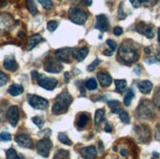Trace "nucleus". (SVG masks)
<instances>
[{
    "label": "nucleus",
    "instance_id": "1",
    "mask_svg": "<svg viewBox=\"0 0 160 159\" xmlns=\"http://www.w3.org/2000/svg\"><path fill=\"white\" fill-rule=\"evenodd\" d=\"M72 101H73V97L68 93V92L66 91L62 92L55 98V101L51 109L52 113L54 115H60L67 112V110L70 107Z\"/></svg>",
    "mask_w": 160,
    "mask_h": 159
},
{
    "label": "nucleus",
    "instance_id": "2",
    "mask_svg": "<svg viewBox=\"0 0 160 159\" xmlns=\"http://www.w3.org/2000/svg\"><path fill=\"white\" fill-rule=\"evenodd\" d=\"M118 54H119L120 59L127 64L134 63L138 58V54L137 50L134 47H132L128 44H122L121 47L119 48Z\"/></svg>",
    "mask_w": 160,
    "mask_h": 159
},
{
    "label": "nucleus",
    "instance_id": "3",
    "mask_svg": "<svg viewBox=\"0 0 160 159\" xmlns=\"http://www.w3.org/2000/svg\"><path fill=\"white\" fill-rule=\"evenodd\" d=\"M137 113L141 119H150L155 114L154 105L148 100H142L137 109Z\"/></svg>",
    "mask_w": 160,
    "mask_h": 159
},
{
    "label": "nucleus",
    "instance_id": "4",
    "mask_svg": "<svg viewBox=\"0 0 160 159\" xmlns=\"http://www.w3.org/2000/svg\"><path fill=\"white\" fill-rule=\"evenodd\" d=\"M68 14L70 20L77 25H83L88 20V14L80 8H71Z\"/></svg>",
    "mask_w": 160,
    "mask_h": 159
},
{
    "label": "nucleus",
    "instance_id": "5",
    "mask_svg": "<svg viewBox=\"0 0 160 159\" xmlns=\"http://www.w3.org/2000/svg\"><path fill=\"white\" fill-rule=\"evenodd\" d=\"M28 102L32 107L38 110H45L48 107V104H49L47 99L40 97V96L36 94L28 95Z\"/></svg>",
    "mask_w": 160,
    "mask_h": 159
},
{
    "label": "nucleus",
    "instance_id": "6",
    "mask_svg": "<svg viewBox=\"0 0 160 159\" xmlns=\"http://www.w3.org/2000/svg\"><path fill=\"white\" fill-rule=\"evenodd\" d=\"M37 82L39 87H43L44 89H47V91H53L58 85V81L56 79L48 78L46 76L40 75V74L38 76V78L37 79Z\"/></svg>",
    "mask_w": 160,
    "mask_h": 159
},
{
    "label": "nucleus",
    "instance_id": "7",
    "mask_svg": "<svg viewBox=\"0 0 160 159\" xmlns=\"http://www.w3.org/2000/svg\"><path fill=\"white\" fill-rule=\"evenodd\" d=\"M44 70L48 73H53V74H57L60 73L63 69L61 62L57 59H53V58H47L44 61V65H43Z\"/></svg>",
    "mask_w": 160,
    "mask_h": 159
},
{
    "label": "nucleus",
    "instance_id": "8",
    "mask_svg": "<svg viewBox=\"0 0 160 159\" xmlns=\"http://www.w3.org/2000/svg\"><path fill=\"white\" fill-rule=\"evenodd\" d=\"M52 142L48 139H42L40 140L38 143H37V149L39 155H41L44 158H47L49 156L50 153V149L52 147Z\"/></svg>",
    "mask_w": 160,
    "mask_h": 159
},
{
    "label": "nucleus",
    "instance_id": "9",
    "mask_svg": "<svg viewBox=\"0 0 160 159\" xmlns=\"http://www.w3.org/2000/svg\"><path fill=\"white\" fill-rule=\"evenodd\" d=\"M6 118L8 119L10 125L12 127H16L20 119V112H19V107L16 105H13L8 108L6 112Z\"/></svg>",
    "mask_w": 160,
    "mask_h": 159
},
{
    "label": "nucleus",
    "instance_id": "10",
    "mask_svg": "<svg viewBox=\"0 0 160 159\" xmlns=\"http://www.w3.org/2000/svg\"><path fill=\"white\" fill-rule=\"evenodd\" d=\"M137 31L145 36L148 38H152L154 37V27L151 24H147L144 22H141L137 25Z\"/></svg>",
    "mask_w": 160,
    "mask_h": 159
},
{
    "label": "nucleus",
    "instance_id": "11",
    "mask_svg": "<svg viewBox=\"0 0 160 159\" xmlns=\"http://www.w3.org/2000/svg\"><path fill=\"white\" fill-rule=\"evenodd\" d=\"M15 142L21 147L30 148V149L33 147V142L32 140V137L27 134H18L15 137Z\"/></svg>",
    "mask_w": 160,
    "mask_h": 159
},
{
    "label": "nucleus",
    "instance_id": "12",
    "mask_svg": "<svg viewBox=\"0 0 160 159\" xmlns=\"http://www.w3.org/2000/svg\"><path fill=\"white\" fill-rule=\"evenodd\" d=\"M55 57H56L57 60H59L60 62H65V63H68L70 62V57L72 56V49L71 48H61V49H57L54 52Z\"/></svg>",
    "mask_w": 160,
    "mask_h": 159
},
{
    "label": "nucleus",
    "instance_id": "13",
    "mask_svg": "<svg viewBox=\"0 0 160 159\" xmlns=\"http://www.w3.org/2000/svg\"><path fill=\"white\" fill-rule=\"evenodd\" d=\"M95 29L99 30L100 32H104L109 30V22L107 17L104 14L96 16V23H95Z\"/></svg>",
    "mask_w": 160,
    "mask_h": 159
},
{
    "label": "nucleus",
    "instance_id": "14",
    "mask_svg": "<svg viewBox=\"0 0 160 159\" xmlns=\"http://www.w3.org/2000/svg\"><path fill=\"white\" fill-rule=\"evenodd\" d=\"M136 134L140 142H145L149 140L150 137V131L147 126H137L136 128Z\"/></svg>",
    "mask_w": 160,
    "mask_h": 159
},
{
    "label": "nucleus",
    "instance_id": "15",
    "mask_svg": "<svg viewBox=\"0 0 160 159\" xmlns=\"http://www.w3.org/2000/svg\"><path fill=\"white\" fill-rule=\"evenodd\" d=\"M3 66L6 70L11 71V72H15L18 69V64L16 62L15 57L13 55H8L4 58V62H3Z\"/></svg>",
    "mask_w": 160,
    "mask_h": 159
},
{
    "label": "nucleus",
    "instance_id": "16",
    "mask_svg": "<svg viewBox=\"0 0 160 159\" xmlns=\"http://www.w3.org/2000/svg\"><path fill=\"white\" fill-rule=\"evenodd\" d=\"M88 54V47H81V48H74L72 49V56L77 59L79 62L82 61Z\"/></svg>",
    "mask_w": 160,
    "mask_h": 159
},
{
    "label": "nucleus",
    "instance_id": "17",
    "mask_svg": "<svg viewBox=\"0 0 160 159\" xmlns=\"http://www.w3.org/2000/svg\"><path fill=\"white\" fill-rule=\"evenodd\" d=\"M97 79L99 81L100 86L104 87H109L111 85V82H112V78H111V76L105 72H99L97 74Z\"/></svg>",
    "mask_w": 160,
    "mask_h": 159
},
{
    "label": "nucleus",
    "instance_id": "18",
    "mask_svg": "<svg viewBox=\"0 0 160 159\" xmlns=\"http://www.w3.org/2000/svg\"><path fill=\"white\" fill-rule=\"evenodd\" d=\"M81 153L83 157V159H94L97 155V150L93 146L87 147L82 148Z\"/></svg>",
    "mask_w": 160,
    "mask_h": 159
},
{
    "label": "nucleus",
    "instance_id": "19",
    "mask_svg": "<svg viewBox=\"0 0 160 159\" xmlns=\"http://www.w3.org/2000/svg\"><path fill=\"white\" fill-rule=\"evenodd\" d=\"M41 41H43V38L41 37L39 34H33V36L30 37L28 38V45H27V49L28 50H32L36 47L38 43H40Z\"/></svg>",
    "mask_w": 160,
    "mask_h": 159
},
{
    "label": "nucleus",
    "instance_id": "20",
    "mask_svg": "<svg viewBox=\"0 0 160 159\" xmlns=\"http://www.w3.org/2000/svg\"><path fill=\"white\" fill-rule=\"evenodd\" d=\"M138 87L140 89V92L143 94H148L152 91V87H153V85L152 82L149 81H142L140 82L138 84Z\"/></svg>",
    "mask_w": 160,
    "mask_h": 159
},
{
    "label": "nucleus",
    "instance_id": "21",
    "mask_svg": "<svg viewBox=\"0 0 160 159\" xmlns=\"http://www.w3.org/2000/svg\"><path fill=\"white\" fill-rule=\"evenodd\" d=\"M23 92H24V87L18 84H13L8 88V93L11 94L12 96H18L20 94H22Z\"/></svg>",
    "mask_w": 160,
    "mask_h": 159
},
{
    "label": "nucleus",
    "instance_id": "22",
    "mask_svg": "<svg viewBox=\"0 0 160 159\" xmlns=\"http://www.w3.org/2000/svg\"><path fill=\"white\" fill-rule=\"evenodd\" d=\"M88 121H89V116L86 113H81L78 117V120L76 124H77V127L79 129H82L88 125Z\"/></svg>",
    "mask_w": 160,
    "mask_h": 159
},
{
    "label": "nucleus",
    "instance_id": "23",
    "mask_svg": "<svg viewBox=\"0 0 160 159\" xmlns=\"http://www.w3.org/2000/svg\"><path fill=\"white\" fill-rule=\"evenodd\" d=\"M107 104L109 106V108L111 109V111L113 113H120L122 111V108H121V103L118 101V100H110L107 102Z\"/></svg>",
    "mask_w": 160,
    "mask_h": 159
},
{
    "label": "nucleus",
    "instance_id": "24",
    "mask_svg": "<svg viewBox=\"0 0 160 159\" xmlns=\"http://www.w3.org/2000/svg\"><path fill=\"white\" fill-rule=\"evenodd\" d=\"M127 87L126 80H115V89L117 92L123 93Z\"/></svg>",
    "mask_w": 160,
    "mask_h": 159
},
{
    "label": "nucleus",
    "instance_id": "25",
    "mask_svg": "<svg viewBox=\"0 0 160 159\" xmlns=\"http://www.w3.org/2000/svg\"><path fill=\"white\" fill-rule=\"evenodd\" d=\"M134 97H135L134 91L132 88L128 89V92H126V94H125V96H124V104H125V106H127V107L130 106L131 102H132V100L134 99Z\"/></svg>",
    "mask_w": 160,
    "mask_h": 159
},
{
    "label": "nucleus",
    "instance_id": "26",
    "mask_svg": "<svg viewBox=\"0 0 160 159\" xmlns=\"http://www.w3.org/2000/svg\"><path fill=\"white\" fill-rule=\"evenodd\" d=\"M104 114H105V111L103 109H97L95 112V116H94V124L96 126H98L99 124L102 122L103 118H104Z\"/></svg>",
    "mask_w": 160,
    "mask_h": 159
},
{
    "label": "nucleus",
    "instance_id": "27",
    "mask_svg": "<svg viewBox=\"0 0 160 159\" xmlns=\"http://www.w3.org/2000/svg\"><path fill=\"white\" fill-rule=\"evenodd\" d=\"M6 157L7 159H24L23 155H19L14 148H9L6 151Z\"/></svg>",
    "mask_w": 160,
    "mask_h": 159
},
{
    "label": "nucleus",
    "instance_id": "28",
    "mask_svg": "<svg viewBox=\"0 0 160 159\" xmlns=\"http://www.w3.org/2000/svg\"><path fill=\"white\" fill-rule=\"evenodd\" d=\"M27 7L32 15H37L38 14V8H37V5L34 4L33 0H27Z\"/></svg>",
    "mask_w": 160,
    "mask_h": 159
},
{
    "label": "nucleus",
    "instance_id": "29",
    "mask_svg": "<svg viewBox=\"0 0 160 159\" xmlns=\"http://www.w3.org/2000/svg\"><path fill=\"white\" fill-rule=\"evenodd\" d=\"M58 140L60 141V142L66 144V146H72L71 140L69 139L68 136L66 134H64V133H59V135H58Z\"/></svg>",
    "mask_w": 160,
    "mask_h": 159
},
{
    "label": "nucleus",
    "instance_id": "30",
    "mask_svg": "<svg viewBox=\"0 0 160 159\" xmlns=\"http://www.w3.org/2000/svg\"><path fill=\"white\" fill-rule=\"evenodd\" d=\"M69 156V151L65 149H59L54 155L53 159H66Z\"/></svg>",
    "mask_w": 160,
    "mask_h": 159
},
{
    "label": "nucleus",
    "instance_id": "31",
    "mask_svg": "<svg viewBox=\"0 0 160 159\" xmlns=\"http://www.w3.org/2000/svg\"><path fill=\"white\" fill-rule=\"evenodd\" d=\"M86 87L89 89V91H95L97 88V82L95 79L92 78V79H88L86 82Z\"/></svg>",
    "mask_w": 160,
    "mask_h": 159
},
{
    "label": "nucleus",
    "instance_id": "32",
    "mask_svg": "<svg viewBox=\"0 0 160 159\" xmlns=\"http://www.w3.org/2000/svg\"><path fill=\"white\" fill-rule=\"evenodd\" d=\"M38 1L42 5V7L46 10H50L53 7V3L51 0H38Z\"/></svg>",
    "mask_w": 160,
    "mask_h": 159
},
{
    "label": "nucleus",
    "instance_id": "33",
    "mask_svg": "<svg viewBox=\"0 0 160 159\" xmlns=\"http://www.w3.org/2000/svg\"><path fill=\"white\" fill-rule=\"evenodd\" d=\"M119 116H120V119H121V121L123 123H125V124H129L130 123V116L126 111L122 110V111L119 113Z\"/></svg>",
    "mask_w": 160,
    "mask_h": 159
},
{
    "label": "nucleus",
    "instance_id": "34",
    "mask_svg": "<svg viewBox=\"0 0 160 159\" xmlns=\"http://www.w3.org/2000/svg\"><path fill=\"white\" fill-rule=\"evenodd\" d=\"M153 103L154 105H156L160 109V87L157 88V91L153 95Z\"/></svg>",
    "mask_w": 160,
    "mask_h": 159
},
{
    "label": "nucleus",
    "instance_id": "35",
    "mask_svg": "<svg viewBox=\"0 0 160 159\" xmlns=\"http://www.w3.org/2000/svg\"><path fill=\"white\" fill-rule=\"evenodd\" d=\"M57 27H58L57 21H49V22L47 23V29L49 32H54L57 29Z\"/></svg>",
    "mask_w": 160,
    "mask_h": 159
},
{
    "label": "nucleus",
    "instance_id": "36",
    "mask_svg": "<svg viewBox=\"0 0 160 159\" xmlns=\"http://www.w3.org/2000/svg\"><path fill=\"white\" fill-rule=\"evenodd\" d=\"M32 122L36 124V125L39 129H41V128L43 127V125H44V120L41 119L40 117H33V118H32Z\"/></svg>",
    "mask_w": 160,
    "mask_h": 159
},
{
    "label": "nucleus",
    "instance_id": "37",
    "mask_svg": "<svg viewBox=\"0 0 160 159\" xmlns=\"http://www.w3.org/2000/svg\"><path fill=\"white\" fill-rule=\"evenodd\" d=\"M9 78H8V76H7L5 73L1 72L0 71V87H2L4 86L5 84H7V82H8Z\"/></svg>",
    "mask_w": 160,
    "mask_h": 159
},
{
    "label": "nucleus",
    "instance_id": "38",
    "mask_svg": "<svg viewBox=\"0 0 160 159\" xmlns=\"http://www.w3.org/2000/svg\"><path fill=\"white\" fill-rule=\"evenodd\" d=\"M0 140H2L4 142H9L12 140V137L9 133H7V132H3L0 134Z\"/></svg>",
    "mask_w": 160,
    "mask_h": 159
},
{
    "label": "nucleus",
    "instance_id": "39",
    "mask_svg": "<svg viewBox=\"0 0 160 159\" xmlns=\"http://www.w3.org/2000/svg\"><path fill=\"white\" fill-rule=\"evenodd\" d=\"M106 44L110 47V50H112L113 52L115 51V49L117 48V43L115 42V40H112V39H107V40H106Z\"/></svg>",
    "mask_w": 160,
    "mask_h": 159
},
{
    "label": "nucleus",
    "instance_id": "40",
    "mask_svg": "<svg viewBox=\"0 0 160 159\" xmlns=\"http://www.w3.org/2000/svg\"><path fill=\"white\" fill-rule=\"evenodd\" d=\"M99 59H95L93 62H92V64H90L88 67V72H92V71H93L94 70V69L97 67V66H98V64H99Z\"/></svg>",
    "mask_w": 160,
    "mask_h": 159
},
{
    "label": "nucleus",
    "instance_id": "41",
    "mask_svg": "<svg viewBox=\"0 0 160 159\" xmlns=\"http://www.w3.org/2000/svg\"><path fill=\"white\" fill-rule=\"evenodd\" d=\"M113 32H114L115 36L119 37V36H121V34L123 33V29H122L121 27H115L114 30H113Z\"/></svg>",
    "mask_w": 160,
    "mask_h": 159
},
{
    "label": "nucleus",
    "instance_id": "42",
    "mask_svg": "<svg viewBox=\"0 0 160 159\" xmlns=\"http://www.w3.org/2000/svg\"><path fill=\"white\" fill-rule=\"evenodd\" d=\"M157 1L158 0H142V3H143L147 6H152V5H154Z\"/></svg>",
    "mask_w": 160,
    "mask_h": 159
},
{
    "label": "nucleus",
    "instance_id": "43",
    "mask_svg": "<svg viewBox=\"0 0 160 159\" xmlns=\"http://www.w3.org/2000/svg\"><path fill=\"white\" fill-rule=\"evenodd\" d=\"M130 2L135 8H138L142 5V0H130Z\"/></svg>",
    "mask_w": 160,
    "mask_h": 159
},
{
    "label": "nucleus",
    "instance_id": "44",
    "mask_svg": "<svg viewBox=\"0 0 160 159\" xmlns=\"http://www.w3.org/2000/svg\"><path fill=\"white\" fill-rule=\"evenodd\" d=\"M118 17H119V19H125L127 16H126V14H124V12H123V10H122V4L120 5V7H119V13H118Z\"/></svg>",
    "mask_w": 160,
    "mask_h": 159
},
{
    "label": "nucleus",
    "instance_id": "45",
    "mask_svg": "<svg viewBox=\"0 0 160 159\" xmlns=\"http://www.w3.org/2000/svg\"><path fill=\"white\" fill-rule=\"evenodd\" d=\"M38 76H39V74L37 71H32V78L33 80H37L38 78Z\"/></svg>",
    "mask_w": 160,
    "mask_h": 159
},
{
    "label": "nucleus",
    "instance_id": "46",
    "mask_svg": "<svg viewBox=\"0 0 160 159\" xmlns=\"http://www.w3.org/2000/svg\"><path fill=\"white\" fill-rule=\"evenodd\" d=\"M105 132L106 133H111V132H112V127H111L110 124H106V125H105Z\"/></svg>",
    "mask_w": 160,
    "mask_h": 159
},
{
    "label": "nucleus",
    "instance_id": "47",
    "mask_svg": "<svg viewBox=\"0 0 160 159\" xmlns=\"http://www.w3.org/2000/svg\"><path fill=\"white\" fill-rule=\"evenodd\" d=\"M134 71H135V73H136L137 75H140V74H141V66H140V65L136 66L135 69H134Z\"/></svg>",
    "mask_w": 160,
    "mask_h": 159
},
{
    "label": "nucleus",
    "instance_id": "48",
    "mask_svg": "<svg viewBox=\"0 0 160 159\" xmlns=\"http://www.w3.org/2000/svg\"><path fill=\"white\" fill-rule=\"evenodd\" d=\"M103 54L106 55V56H112L113 51L112 50H105V51H103Z\"/></svg>",
    "mask_w": 160,
    "mask_h": 159
},
{
    "label": "nucleus",
    "instance_id": "49",
    "mask_svg": "<svg viewBox=\"0 0 160 159\" xmlns=\"http://www.w3.org/2000/svg\"><path fill=\"white\" fill-rule=\"evenodd\" d=\"M120 153H121L122 156H127L128 155V150L125 149V148H122L121 151H120Z\"/></svg>",
    "mask_w": 160,
    "mask_h": 159
},
{
    "label": "nucleus",
    "instance_id": "50",
    "mask_svg": "<svg viewBox=\"0 0 160 159\" xmlns=\"http://www.w3.org/2000/svg\"><path fill=\"white\" fill-rule=\"evenodd\" d=\"M64 78H65V82H69V81H70V80H69V79H70V74H69L68 72H67V73H65Z\"/></svg>",
    "mask_w": 160,
    "mask_h": 159
},
{
    "label": "nucleus",
    "instance_id": "51",
    "mask_svg": "<svg viewBox=\"0 0 160 159\" xmlns=\"http://www.w3.org/2000/svg\"><path fill=\"white\" fill-rule=\"evenodd\" d=\"M156 139H157L158 141H160V130H158V131H157V133H156Z\"/></svg>",
    "mask_w": 160,
    "mask_h": 159
},
{
    "label": "nucleus",
    "instance_id": "52",
    "mask_svg": "<svg viewBox=\"0 0 160 159\" xmlns=\"http://www.w3.org/2000/svg\"><path fill=\"white\" fill-rule=\"evenodd\" d=\"M92 0H87V2H86V4L88 6H90V5H92Z\"/></svg>",
    "mask_w": 160,
    "mask_h": 159
},
{
    "label": "nucleus",
    "instance_id": "53",
    "mask_svg": "<svg viewBox=\"0 0 160 159\" xmlns=\"http://www.w3.org/2000/svg\"><path fill=\"white\" fill-rule=\"evenodd\" d=\"M144 52H145V53H150V49H149L148 47H145V48H144Z\"/></svg>",
    "mask_w": 160,
    "mask_h": 159
},
{
    "label": "nucleus",
    "instance_id": "54",
    "mask_svg": "<svg viewBox=\"0 0 160 159\" xmlns=\"http://www.w3.org/2000/svg\"><path fill=\"white\" fill-rule=\"evenodd\" d=\"M156 59H157V61H160V53L156 54Z\"/></svg>",
    "mask_w": 160,
    "mask_h": 159
},
{
    "label": "nucleus",
    "instance_id": "55",
    "mask_svg": "<svg viewBox=\"0 0 160 159\" xmlns=\"http://www.w3.org/2000/svg\"><path fill=\"white\" fill-rule=\"evenodd\" d=\"M158 40H159V43H160V27L158 29Z\"/></svg>",
    "mask_w": 160,
    "mask_h": 159
},
{
    "label": "nucleus",
    "instance_id": "56",
    "mask_svg": "<svg viewBox=\"0 0 160 159\" xmlns=\"http://www.w3.org/2000/svg\"><path fill=\"white\" fill-rule=\"evenodd\" d=\"M153 155H154V156H157V157L159 156V154H158V153H156V152H153Z\"/></svg>",
    "mask_w": 160,
    "mask_h": 159
},
{
    "label": "nucleus",
    "instance_id": "57",
    "mask_svg": "<svg viewBox=\"0 0 160 159\" xmlns=\"http://www.w3.org/2000/svg\"><path fill=\"white\" fill-rule=\"evenodd\" d=\"M72 1H77V0H72Z\"/></svg>",
    "mask_w": 160,
    "mask_h": 159
},
{
    "label": "nucleus",
    "instance_id": "58",
    "mask_svg": "<svg viewBox=\"0 0 160 159\" xmlns=\"http://www.w3.org/2000/svg\"><path fill=\"white\" fill-rule=\"evenodd\" d=\"M152 159H156V158H152Z\"/></svg>",
    "mask_w": 160,
    "mask_h": 159
},
{
    "label": "nucleus",
    "instance_id": "59",
    "mask_svg": "<svg viewBox=\"0 0 160 159\" xmlns=\"http://www.w3.org/2000/svg\"><path fill=\"white\" fill-rule=\"evenodd\" d=\"M58 1H61V0H58Z\"/></svg>",
    "mask_w": 160,
    "mask_h": 159
}]
</instances>
